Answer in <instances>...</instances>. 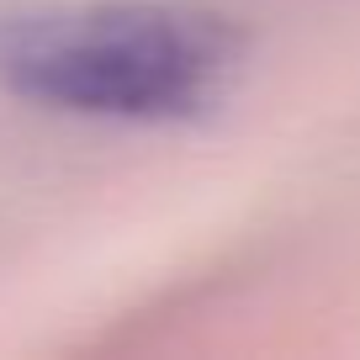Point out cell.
<instances>
[{"label":"cell","instance_id":"6da1fadb","mask_svg":"<svg viewBox=\"0 0 360 360\" xmlns=\"http://www.w3.org/2000/svg\"><path fill=\"white\" fill-rule=\"evenodd\" d=\"M249 37L175 0H101L0 22V85L58 117L127 127L202 122L233 96Z\"/></svg>","mask_w":360,"mask_h":360}]
</instances>
